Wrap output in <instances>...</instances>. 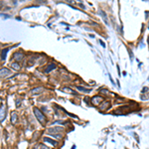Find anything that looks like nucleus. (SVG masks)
Returning <instances> with one entry per match:
<instances>
[{"instance_id":"nucleus-11","label":"nucleus","mask_w":149,"mask_h":149,"mask_svg":"<svg viewBox=\"0 0 149 149\" xmlns=\"http://www.w3.org/2000/svg\"><path fill=\"white\" fill-rule=\"evenodd\" d=\"M56 64H50V65H48V67H47V69L46 70H45V73H50L51 71H53L54 69H56Z\"/></svg>"},{"instance_id":"nucleus-18","label":"nucleus","mask_w":149,"mask_h":149,"mask_svg":"<svg viewBox=\"0 0 149 149\" xmlns=\"http://www.w3.org/2000/svg\"><path fill=\"white\" fill-rule=\"evenodd\" d=\"M52 136H53V137H56V138H62V137H63V136L61 135V134H55V135L53 134Z\"/></svg>"},{"instance_id":"nucleus-8","label":"nucleus","mask_w":149,"mask_h":149,"mask_svg":"<svg viewBox=\"0 0 149 149\" xmlns=\"http://www.w3.org/2000/svg\"><path fill=\"white\" fill-rule=\"evenodd\" d=\"M98 12H99V14L102 15V19H103L104 22H106V25H109V22H108V19H107V15L106 14V12L102 11V10H99Z\"/></svg>"},{"instance_id":"nucleus-16","label":"nucleus","mask_w":149,"mask_h":149,"mask_svg":"<svg viewBox=\"0 0 149 149\" xmlns=\"http://www.w3.org/2000/svg\"><path fill=\"white\" fill-rule=\"evenodd\" d=\"M62 91H63V92H67V93H71V94H77L74 91H73V89H70L69 87H63Z\"/></svg>"},{"instance_id":"nucleus-19","label":"nucleus","mask_w":149,"mask_h":149,"mask_svg":"<svg viewBox=\"0 0 149 149\" xmlns=\"http://www.w3.org/2000/svg\"><path fill=\"white\" fill-rule=\"evenodd\" d=\"M41 149H51V148H49V147L46 146V145H41Z\"/></svg>"},{"instance_id":"nucleus-24","label":"nucleus","mask_w":149,"mask_h":149,"mask_svg":"<svg viewBox=\"0 0 149 149\" xmlns=\"http://www.w3.org/2000/svg\"><path fill=\"white\" fill-rule=\"evenodd\" d=\"M0 102H1V98H0Z\"/></svg>"},{"instance_id":"nucleus-1","label":"nucleus","mask_w":149,"mask_h":149,"mask_svg":"<svg viewBox=\"0 0 149 149\" xmlns=\"http://www.w3.org/2000/svg\"><path fill=\"white\" fill-rule=\"evenodd\" d=\"M33 111H34V114H35V116H36V118L38 119V121L41 123V124H45V122H46V116H45L42 112H41V110L39 109V108H37V107H34L33 108Z\"/></svg>"},{"instance_id":"nucleus-2","label":"nucleus","mask_w":149,"mask_h":149,"mask_svg":"<svg viewBox=\"0 0 149 149\" xmlns=\"http://www.w3.org/2000/svg\"><path fill=\"white\" fill-rule=\"evenodd\" d=\"M7 107L5 104H1L0 106V121H4V119L6 117V114H7Z\"/></svg>"},{"instance_id":"nucleus-4","label":"nucleus","mask_w":149,"mask_h":149,"mask_svg":"<svg viewBox=\"0 0 149 149\" xmlns=\"http://www.w3.org/2000/svg\"><path fill=\"white\" fill-rule=\"evenodd\" d=\"M44 92V87L42 86H39V87H35V88H32L31 91H30V94L32 96H37V95H40Z\"/></svg>"},{"instance_id":"nucleus-23","label":"nucleus","mask_w":149,"mask_h":149,"mask_svg":"<svg viewBox=\"0 0 149 149\" xmlns=\"http://www.w3.org/2000/svg\"><path fill=\"white\" fill-rule=\"evenodd\" d=\"M85 102H87V103H88V98H87V97L85 98Z\"/></svg>"},{"instance_id":"nucleus-6","label":"nucleus","mask_w":149,"mask_h":149,"mask_svg":"<svg viewBox=\"0 0 149 149\" xmlns=\"http://www.w3.org/2000/svg\"><path fill=\"white\" fill-rule=\"evenodd\" d=\"M61 131H63V127H51V128L47 129L48 133H58Z\"/></svg>"},{"instance_id":"nucleus-13","label":"nucleus","mask_w":149,"mask_h":149,"mask_svg":"<svg viewBox=\"0 0 149 149\" xmlns=\"http://www.w3.org/2000/svg\"><path fill=\"white\" fill-rule=\"evenodd\" d=\"M8 51H9V49H3L2 50V52H1V60H3V61H4V60L6 59V55H7V53H8Z\"/></svg>"},{"instance_id":"nucleus-21","label":"nucleus","mask_w":149,"mask_h":149,"mask_svg":"<svg viewBox=\"0 0 149 149\" xmlns=\"http://www.w3.org/2000/svg\"><path fill=\"white\" fill-rule=\"evenodd\" d=\"M19 106H20V100L17 99V107H19Z\"/></svg>"},{"instance_id":"nucleus-20","label":"nucleus","mask_w":149,"mask_h":149,"mask_svg":"<svg viewBox=\"0 0 149 149\" xmlns=\"http://www.w3.org/2000/svg\"><path fill=\"white\" fill-rule=\"evenodd\" d=\"M99 43H100V45H101V46H102V47H106V44H104V43H103V42H102L101 40L99 41Z\"/></svg>"},{"instance_id":"nucleus-14","label":"nucleus","mask_w":149,"mask_h":149,"mask_svg":"<svg viewBox=\"0 0 149 149\" xmlns=\"http://www.w3.org/2000/svg\"><path fill=\"white\" fill-rule=\"evenodd\" d=\"M77 88L79 89V91L83 92V93H89V92H92V88L86 89V88H85V87H83V86H77Z\"/></svg>"},{"instance_id":"nucleus-17","label":"nucleus","mask_w":149,"mask_h":149,"mask_svg":"<svg viewBox=\"0 0 149 149\" xmlns=\"http://www.w3.org/2000/svg\"><path fill=\"white\" fill-rule=\"evenodd\" d=\"M100 93L101 94H109V92L107 91V89H104V88H101L100 89Z\"/></svg>"},{"instance_id":"nucleus-22","label":"nucleus","mask_w":149,"mask_h":149,"mask_svg":"<svg viewBox=\"0 0 149 149\" xmlns=\"http://www.w3.org/2000/svg\"><path fill=\"white\" fill-rule=\"evenodd\" d=\"M147 89H148V87H144V88H143V91H142V93H145V92L147 91Z\"/></svg>"},{"instance_id":"nucleus-3","label":"nucleus","mask_w":149,"mask_h":149,"mask_svg":"<svg viewBox=\"0 0 149 149\" xmlns=\"http://www.w3.org/2000/svg\"><path fill=\"white\" fill-rule=\"evenodd\" d=\"M11 74V71L8 68H2L0 69V78H6Z\"/></svg>"},{"instance_id":"nucleus-15","label":"nucleus","mask_w":149,"mask_h":149,"mask_svg":"<svg viewBox=\"0 0 149 149\" xmlns=\"http://www.w3.org/2000/svg\"><path fill=\"white\" fill-rule=\"evenodd\" d=\"M11 67H12L14 70H16V71H19V70H20V66H19V64H18L17 62L12 63V64H11Z\"/></svg>"},{"instance_id":"nucleus-9","label":"nucleus","mask_w":149,"mask_h":149,"mask_svg":"<svg viewBox=\"0 0 149 149\" xmlns=\"http://www.w3.org/2000/svg\"><path fill=\"white\" fill-rule=\"evenodd\" d=\"M109 101H104L101 106H100V110H106L110 106H109Z\"/></svg>"},{"instance_id":"nucleus-7","label":"nucleus","mask_w":149,"mask_h":149,"mask_svg":"<svg viewBox=\"0 0 149 149\" xmlns=\"http://www.w3.org/2000/svg\"><path fill=\"white\" fill-rule=\"evenodd\" d=\"M92 100H93L94 104H96V106H98V104L102 101V97L101 96H94L92 98Z\"/></svg>"},{"instance_id":"nucleus-10","label":"nucleus","mask_w":149,"mask_h":149,"mask_svg":"<svg viewBox=\"0 0 149 149\" xmlns=\"http://www.w3.org/2000/svg\"><path fill=\"white\" fill-rule=\"evenodd\" d=\"M44 141H45V142H49V143H51L53 146H57V145H58V142H57V141H55V140H53V139H51V138H49V137H44Z\"/></svg>"},{"instance_id":"nucleus-12","label":"nucleus","mask_w":149,"mask_h":149,"mask_svg":"<svg viewBox=\"0 0 149 149\" xmlns=\"http://www.w3.org/2000/svg\"><path fill=\"white\" fill-rule=\"evenodd\" d=\"M17 119H18L17 113L16 112H12L11 113V122L12 123H16L17 122Z\"/></svg>"},{"instance_id":"nucleus-5","label":"nucleus","mask_w":149,"mask_h":149,"mask_svg":"<svg viewBox=\"0 0 149 149\" xmlns=\"http://www.w3.org/2000/svg\"><path fill=\"white\" fill-rule=\"evenodd\" d=\"M13 57H14V60L16 62H21L22 60L24 59V55L22 53H20V52H16L13 55Z\"/></svg>"}]
</instances>
